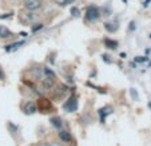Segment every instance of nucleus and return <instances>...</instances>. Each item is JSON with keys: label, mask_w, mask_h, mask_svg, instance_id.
<instances>
[{"label": "nucleus", "mask_w": 151, "mask_h": 146, "mask_svg": "<svg viewBox=\"0 0 151 146\" xmlns=\"http://www.w3.org/2000/svg\"><path fill=\"white\" fill-rule=\"evenodd\" d=\"M104 44H106V47L110 50H116L118 46H119V43L114 39H104Z\"/></svg>", "instance_id": "obj_13"}, {"label": "nucleus", "mask_w": 151, "mask_h": 146, "mask_svg": "<svg viewBox=\"0 0 151 146\" xmlns=\"http://www.w3.org/2000/svg\"><path fill=\"white\" fill-rule=\"evenodd\" d=\"M150 38H151V34H150Z\"/></svg>", "instance_id": "obj_30"}, {"label": "nucleus", "mask_w": 151, "mask_h": 146, "mask_svg": "<svg viewBox=\"0 0 151 146\" xmlns=\"http://www.w3.org/2000/svg\"><path fill=\"white\" fill-rule=\"evenodd\" d=\"M11 16H12V14H3V15H0V19H8Z\"/></svg>", "instance_id": "obj_25"}, {"label": "nucleus", "mask_w": 151, "mask_h": 146, "mask_svg": "<svg viewBox=\"0 0 151 146\" xmlns=\"http://www.w3.org/2000/svg\"><path fill=\"white\" fill-rule=\"evenodd\" d=\"M71 15H72L74 17H79V16H80L79 8H76V7H72V8H71Z\"/></svg>", "instance_id": "obj_19"}, {"label": "nucleus", "mask_w": 151, "mask_h": 146, "mask_svg": "<svg viewBox=\"0 0 151 146\" xmlns=\"http://www.w3.org/2000/svg\"><path fill=\"white\" fill-rule=\"evenodd\" d=\"M23 4L27 11H37L39 8H42L43 1L42 0H24Z\"/></svg>", "instance_id": "obj_4"}, {"label": "nucleus", "mask_w": 151, "mask_h": 146, "mask_svg": "<svg viewBox=\"0 0 151 146\" xmlns=\"http://www.w3.org/2000/svg\"><path fill=\"white\" fill-rule=\"evenodd\" d=\"M102 14H100V8H98L96 6H88L86 9V20L88 22H95L99 20Z\"/></svg>", "instance_id": "obj_1"}, {"label": "nucleus", "mask_w": 151, "mask_h": 146, "mask_svg": "<svg viewBox=\"0 0 151 146\" xmlns=\"http://www.w3.org/2000/svg\"><path fill=\"white\" fill-rule=\"evenodd\" d=\"M112 113H114V109H112L111 106H104V107H102V109H99L98 110V114H99L100 122L104 123L106 117H107V115H111Z\"/></svg>", "instance_id": "obj_5"}, {"label": "nucleus", "mask_w": 151, "mask_h": 146, "mask_svg": "<svg viewBox=\"0 0 151 146\" xmlns=\"http://www.w3.org/2000/svg\"><path fill=\"white\" fill-rule=\"evenodd\" d=\"M104 28H106V31H109V32H115L118 28H119V23H118L116 19H115L114 22H106Z\"/></svg>", "instance_id": "obj_9"}, {"label": "nucleus", "mask_w": 151, "mask_h": 146, "mask_svg": "<svg viewBox=\"0 0 151 146\" xmlns=\"http://www.w3.org/2000/svg\"><path fill=\"white\" fill-rule=\"evenodd\" d=\"M148 58L147 56H137L135 58V62H138V63H143V62H147Z\"/></svg>", "instance_id": "obj_21"}, {"label": "nucleus", "mask_w": 151, "mask_h": 146, "mask_svg": "<svg viewBox=\"0 0 151 146\" xmlns=\"http://www.w3.org/2000/svg\"><path fill=\"white\" fill-rule=\"evenodd\" d=\"M37 110L43 113V114H48V113L54 111V106L50 99L47 98H40L39 102H37Z\"/></svg>", "instance_id": "obj_2"}, {"label": "nucleus", "mask_w": 151, "mask_h": 146, "mask_svg": "<svg viewBox=\"0 0 151 146\" xmlns=\"http://www.w3.org/2000/svg\"><path fill=\"white\" fill-rule=\"evenodd\" d=\"M102 58H103V60H104L106 63H112V60H111V56H110V55H107V54H103L102 55Z\"/></svg>", "instance_id": "obj_22"}, {"label": "nucleus", "mask_w": 151, "mask_h": 146, "mask_svg": "<svg viewBox=\"0 0 151 146\" xmlns=\"http://www.w3.org/2000/svg\"><path fill=\"white\" fill-rule=\"evenodd\" d=\"M43 72H44V77H52V78H56V74L55 71H52L50 67H43Z\"/></svg>", "instance_id": "obj_16"}, {"label": "nucleus", "mask_w": 151, "mask_h": 146, "mask_svg": "<svg viewBox=\"0 0 151 146\" xmlns=\"http://www.w3.org/2000/svg\"><path fill=\"white\" fill-rule=\"evenodd\" d=\"M44 27V24L43 23H37V24H34L32 26V32H37V31H40V30Z\"/></svg>", "instance_id": "obj_18"}, {"label": "nucleus", "mask_w": 151, "mask_h": 146, "mask_svg": "<svg viewBox=\"0 0 151 146\" xmlns=\"http://www.w3.org/2000/svg\"><path fill=\"white\" fill-rule=\"evenodd\" d=\"M130 95L132 97V99H134V100L139 99V97H138V91L135 89H130Z\"/></svg>", "instance_id": "obj_20"}, {"label": "nucleus", "mask_w": 151, "mask_h": 146, "mask_svg": "<svg viewBox=\"0 0 151 146\" xmlns=\"http://www.w3.org/2000/svg\"><path fill=\"white\" fill-rule=\"evenodd\" d=\"M76 109H78V98L75 95H72L63 105V110L67 113H74V111H76Z\"/></svg>", "instance_id": "obj_3"}, {"label": "nucleus", "mask_w": 151, "mask_h": 146, "mask_svg": "<svg viewBox=\"0 0 151 146\" xmlns=\"http://www.w3.org/2000/svg\"><path fill=\"white\" fill-rule=\"evenodd\" d=\"M23 46H24V40H20V42H15V43L6 46V51H7V52H11V51H15V50H17L19 47H23Z\"/></svg>", "instance_id": "obj_12"}, {"label": "nucleus", "mask_w": 151, "mask_h": 146, "mask_svg": "<svg viewBox=\"0 0 151 146\" xmlns=\"http://www.w3.org/2000/svg\"><path fill=\"white\" fill-rule=\"evenodd\" d=\"M14 36V32H11L6 26H0V39H8Z\"/></svg>", "instance_id": "obj_11"}, {"label": "nucleus", "mask_w": 151, "mask_h": 146, "mask_svg": "<svg viewBox=\"0 0 151 146\" xmlns=\"http://www.w3.org/2000/svg\"><path fill=\"white\" fill-rule=\"evenodd\" d=\"M74 1L75 0H55V3L60 7H66V6H68V4L74 3Z\"/></svg>", "instance_id": "obj_17"}, {"label": "nucleus", "mask_w": 151, "mask_h": 146, "mask_svg": "<svg viewBox=\"0 0 151 146\" xmlns=\"http://www.w3.org/2000/svg\"><path fill=\"white\" fill-rule=\"evenodd\" d=\"M150 1H151V0H146L145 3H143V6H145V7H147V6H148V3H150Z\"/></svg>", "instance_id": "obj_27"}, {"label": "nucleus", "mask_w": 151, "mask_h": 146, "mask_svg": "<svg viewBox=\"0 0 151 146\" xmlns=\"http://www.w3.org/2000/svg\"><path fill=\"white\" fill-rule=\"evenodd\" d=\"M20 35H22V36H27L28 34H27V32H20Z\"/></svg>", "instance_id": "obj_28"}, {"label": "nucleus", "mask_w": 151, "mask_h": 146, "mask_svg": "<svg viewBox=\"0 0 151 146\" xmlns=\"http://www.w3.org/2000/svg\"><path fill=\"white\" fill-rule=\"evenodd\" d=\"M55 79L56 78H52V77H44L42 79V87L43 90H50L55 86Z\"/></svg>", "instance_id": "obj_6"}, {"label": "nucleus", "mask_w": 151, "mask_h": 146, "mask_svg": "<svg viewBox=\"0 0 151 146\" xmlns=\"http://www.w3.org/2000/svg\"><path fill=\"white\" fill-rule=\"evenodd\" d=\"M4 79H6V74H4L3 69L0 67V80H4Z\"/></svg>", "instance_id": "obj_24"}, {"label": "nucleus", "mask_w": 151, "mask_h": 146, "mask_svg": "<svg viewBox=\"0 0 151 146\" xmlns=\"http://www.w3.org/2000/svg\"><path fill=\"white\" fill-rule=\"evenodd\" d=\"M128 30H130V31H134V30H135V22H134V20H132L131 23H130V27H128Z\"/></svg>", "instance_id": "obj_26"}, {"label": "nucleus", "mask_w": 151, "mask_h": 146, "mask_svg": "<svg viewBox=\"0 0 151 146\" xmlns=\"http://www.w3.org/2000/svg\"><path fill=\"white\" fill-rule=\"evenodd\" d=\"M51 123H52V126L55 127V129H60V127L63 126V121L60 117H51Z\"/></svg>", "instance_id": "obj_14"}, {"label": "nucleus", "mask_w": 151, "mask_h": 146, "mask_svg": "<svg viewBox=\"0 0 151 146\" xmlns=\"http://www.w3.org/2000/svg\"><path fill=\"white\" fill-rule=\"evenodd\" d=\"M59 138L63 141V142H70V141L72 139L70 132H67V130H63V132H60L59 133Z\"/></svg>", "instance_id": "obj_15"}, {"label": "nucleus", "mask_w": 151, "mask_h": 146, "mask_svg": "<svg viewBox=\"0 0 151 146\" xmlns=\"http://www.w3.org/2000/svg\"><path fill=\"white\" fill-rule=\"evenodd\" d=\"M23 110H24V113H26V114L31 115V114H34V113L37 111V105L35 102H32V100H28V102L24 105Z\"/></svg>", "instance_id": "obj_7"}, {"label": "nucleus", "mask_w": 151, "mask_h": 146, "mask_svg": "<svg viewBox=\"0 0 151 146\" xmlns=\"http://www.w3.org/2000/svg\"><path fill=\"white\" fill-rule=\"evenodd\" d=\"M148 107H150V109H151V102H148Z\"/></svg>", "instance_id": "obj_29"}, {"label": "nucleus", "mask_w": 151, "mask_h": 146, "mask_svg": "<svg viewBox=\"0 0 151 146\" xmlns=\"http://www.w3.org/2000/svg\"><path fill=\"white\" fill-rule=\"evenodd\" d=\"M37 17V15L34 14V11H28L27 14H22V22H24V23H32V22H35Z\"/></svg>", "instance_id": "obj_8"}, {"label": "nucleus", "mask_w": 151, "mask_h": 146, "mask_svg": "<svg viewBox=\"0 0 151 146\" xmlns=\"http://www.w3.org/2000/svg\"><path fill=\"white\" fill-rule=\"evenodd\" d=\"M39 146H62V145L56 142H50V143H40Z\"/></svg>", "instance_id": "obj_23"}, {"label": "nucleus", "mask_w": 151, "mask_h": 146, "mask_svg": "<svg viewBox=\"0 0 151 146\" xmlns=\"http://www.w3.org/2000/svg\"><path fill=\"white\" fill-rule=\"evenodd\" d=\"M68 90V87H67V85H60L59 87H58L56 90L54 91V98L55 99H58V98L63 97V95L66 94V91Z\"/></svg>", "instance_id": "obj_10"}]
</instances>
